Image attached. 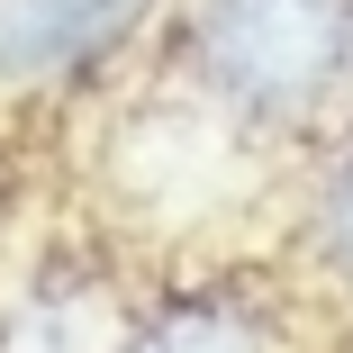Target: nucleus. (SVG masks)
<instances>
[{
    "mask_svg": "<svg viewBox=\"0 0 353 353\" xmlns=\"http://www.w3.org/2000/svg\"><path fill=\"white\" fill-rule=\"evenodd\" d=\"M199 82L245 118H299L353 63V0H199Z\"/></svg>",
    "mask_w": 353,
    "mask_h": 353,
    "instance_id": "obj_1",
    "label": "nucleus"
},
{
    "mask_svg": "<svg viewBox=\"0 0 353 353\" xmlns=\"http://www.w3.org/2000/svg\"><path fill=\"white\" fill-rule=\"evenodd\" d=\"M154 0H0V82H37V73H73L100 63L145 28Z\"/></svg>",
    "mask_w": 353,
    "mask_h": 353,
    "instance_id": "obj_2",
    "label": "nucleus"
},
{
    "mask_svg": "<svg viewBox=\"0 0 353 353\" xmlns=\"http://www.w3.org/2000/svg\"><path fill=\"white\" fill-rule=\"evenodd\" d=\"M136 335H118L109 299H46L19 326H0V353H127Z\"/></svg>",
    "mask_w": 353,
    "mask_h": 353,
    "instance_id": "obj_3",
    "label": "nucleus"
},
{
    "mask_svg": "<svg viewBox=\"0 0 353 353\" xmlns=\"http://www.w3.org/2000/svg\"><path fill=\"white\" fill-rule=\"evenodd\" d=\"M127 353H272V335L245 308H172L163 326H145Z\"/></svg>",
    "mask_w": 353,
    "mask_h": 353,
    "instance_id": "obj_4",
    "label": "nucleus"
},
{
    "mask_svg": "<svg viewBox=\"0 0 353 353\" xmlns=\"http://www.w3.org/2000/svg\"><path fill=\"white\" fill-rule=\"evenodd\" d=\"M317 236H326V263L353 272V154L335 163V181H326V199H317Z\"/></svg>",
    "mask_w": 353,
    "mask_h": 353,
    "instance_id": "obj_5",
    "label": "nucleus"
}]
</instances>
